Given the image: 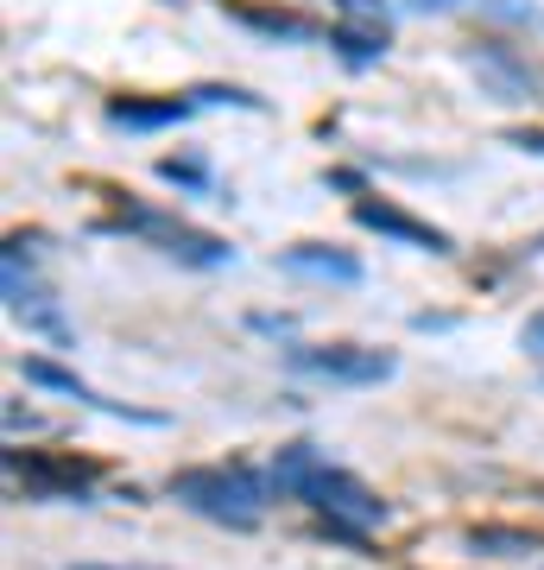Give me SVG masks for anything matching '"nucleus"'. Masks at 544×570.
<instances>
[{
    "instance_id": "9",
    "label": "nucleus",
    "mask_w": 544,
    "mask_h": 570,
    "mask_svg": "<svg viewBox=\"0 0 544 570\" xmlns=\"http://www.w3.org/2000/svg\"><path fill=\"white\" fill-rule=\"evenodd\" d=\"M190 108H197V96H159V102L152 96H115L108 121L115 127H178Z\"/></svg>"
},
{
    "instance_id": "14",
    "label": "nucleus",
    "mask_w": 544,
    "mask_h": 570,
    "mask_svg": "<svg viewBox=\"0 0 544 570\" xmlns=\"http://www.w3.org/2000/svg\"><path fill=\"white\" fill-rule=\"evenodd\" d=\"M159 178L184 184V190H202V184H209V165L202 159H159Z\"/></svg>"
},
{
    "instance_id": "2",
    "label": "nucleus",
    "mask_w": 544,
    "mask_h": 570,
    "mask_svg": "<svg viewBox=\"0 0 544 570\" xmlns=\"http://www.w3.org/2000/svg\"><path fill=\"white\" fill-rule=\"evenodd\" d=\"M171 501H184L202 520H222V527L247 532L260 527L266 513V482L247 463H209V469H178L171 475Z\"/></svg>"
},
{
    "instance_id": "15",
    "label": "nucleus",
    "mask_w": 544,
    "mask_h": 570,
    "mask_svg": "<svg viewBox=\"0 0 544 570\" xmlns=\"http://www.w3.org/2000/svg\"><path fill=\"white\" fill-rule=\"evenodd\" d=\"M197 102H235V108H260V96H247V89H197Z\"/></svg>"
},
{
    "instance_id": "12",
    "label": "nucleus",
    "mask_w": 544,
    "mask_h": 570,
    "mask_svg": "<svg viewBox=\"0 0 544 570\" xmlns=\"http://www.w3.org/2000/svg\"><path fill=\"white\" fill-rule=\"evenodd\" d=\"M468 546L494 551V558H532V551H544V539L538 532H520V527H475L468 532Z\"/></svg>"
},
{
    "instance_id": "20",
    "label": "nucleus",
    "mask_w": 544,
    "mask_h": 570,
    "mask_svg": "<svg viewBox=\"0 0 544 570\" xmlns=\"http://www.w3.org/2000/svg\"><path fill=\"white\" fill-rule=\"evenodd\" d=\"M70 570H115V564H70Z\"/></svg>"
},
{
    "instance_id": "19",
    "label": "nucleus",
    "mask_w": 544,
    "mask_h": 570,
    "mask_svg": "<svg viewBox=\"0 0 544 570\" xmlns=\"http://www.w3.org/2000/svg\"><path fill=\"white\" fill-rule=\"evenodd\" d=\"M412 13H444V7H456V0H405Z\"/></svg>"
},
{
    "instance_id": "3",
    "label": "nucleus",
    "mask_w": 544,
    "mask_h": 570,
    "mask_svg": "<svg viewBox=\"0 0 544 570\" xmlns=\"http://www.w3.org/2000/svg\"><path fill=\"white\" fill-rule=\"evenodd\" d=\"M108 235H146V242H159V254H171V261H184V266H228L235 261V247L228 242H216V235H202V228H190V223H171V216H159V209H140V204H127L115 223H101Z\"/></svg>"
},
{
    "instance_id": "7",
    "label": "nucleus",
    "mask_w": 544,
    "mask_h": 570,
    "mask_svg": "<svg viewBox=\"0 0 544 570\" xmlns=\"http://www.w3.org/2000/svg\"><path fill=\"white\" fill-rule=\"evenodd\" d=\"M468 63H475V77L494 89V102H538V77L525 70L506 45H468Z\"/></svg>"
},
{
    "instance_id": "1",
    "label": "nucleus",
    "mask_w": 544,
    "mask_h": 570,
    "mask_svg": "<svg viewBox=\"0 0 544 570\" xmlns=\"http://www.w3.org/2000/svg\"><path fill=\"white\" fill-rule=\"evenodd\" d=\"M273 489L310 501V508H317L329 527H343L348 539L367 532V527H386V501L380 494L367 489L362 475L336 469L317 444H285L279 456H273Z\"/></svg>"
},
{
    "instance_id": "17",
    "label": "nucleus",
    "mask_w": 544,
    "mask_h": 570,
    "mask_svg": "<svg viewBox=\"0 0 544 570\" xmlns=\"http://www.w3.org/2000/svg\"><path fill=\"white\" fill-rule=\"evenodd\" d=\"M501 20H538V7H520V0H487Z\"/></svg>"
},
{
    "instance_id": "16",
    "label": "nucleus",
    "mask_w": 544,
    "mask_h": 570,
    "mask_svg": "<svg viewBox=\"0 0 544 570\" xmlns=\"http://www.w3.org/2000/svg\"><path fill=\"white\" fill-rule=\"evenodd\" d=\"M506 146H520V153H538V159H544V127H513Z\"/></svg>"
},
{
    "instance_id": "13",
    "label": "nucleus",
    "mask_w": 544,
    "mask_h": 570,
    "mask_svg": "<svg viewBox=\"0 0 544 570\" xmlns=\"http://www.w3.org/2000/svg\"><path fill=\"white\" fill-rule=\"evenodd\" d=\"M329 45H336V51H343L355 70L386 58V32H355V26H336V32H329Z\"/></svg>"
},
{
    "instance_id": "6",
    "label": "nucleus",
    "mask_w": 544,
    "mask_h": 570,
    "mask_svg": "<svg viewBox=\"0 0 544 570\" xmlns=\"http://www.w3.org/2000/svg\"><path fill=\"white\" fill-rule=\"evenodd\" d=\"M355 223H362V228H374V235H386V242H405V247H418V254H456V242H449L444 228L418 223L412 209L386 204V197H362V204H355Z\"/></svg>"
},
{
    "instance_id": "8",
    "label": "nucleus",
    "mask_w": 544,
    "mask_h": 570,
    "mask_svg": "<svg viewBox=\"0 0 544 570\" xmlns=\"http://www.w3.org/2000/svg\"><path fill=\"white\" fill-rule=\"evenodd\" d=\"M20 374L32 381V387H51V393H63V400H77V406L127 412V406H115V400H96V393L82 387L77 374H63V367H58V362H44V355H26V362H20ZM127 419H140V425H159V412H127Z\"/></svg>"
},
{
    "instance_id": "5",
    "label": "nucleus",
    "mask_w": 544,
    "mask_h": 570,
    "mask_svg": "<svg viewBox=\"0 0 544 570\" xmlns=\"http://www.w3.org/2000/svg\"><path fill=\"white\" fill-rule=\"evenodd\" d=\"M285 367L291 374H317V381H348V387H374V381H386L393 374V355L386 348H355V343H329V348H291L285 355Z\"/></svg>"
},
{
    "instance_id": "11",
    "label": "nucleus",
    "mask_w": 544,
    "mask_h": 570,
    "mask_svg": "<svg viewBox=\"0 0 544 570\" xmlns=\"http://www.w3.org/2000/svg\"><path fill=\"white\" fill-rule=\"evenodd\" d=\"M228 20H241V26H254V32H266V39H291V45H317L323 32L310 20H298V13H279V7H228Z\"/></svg>"
},
{
    "instance_id": "4",
    "label": "nucleus",
    "mask_w": 544,
    "mask_h": 570,
    "mask_svg": "<svg viewBox=\"0 0 544 570\" xmlns=\"http://www.w3.org/2000/svg\"><path fill=\"white\" fill-rule=\"evenodd\" d=\"M7 482H26L32 501H89L96 463H77V456H39V450H7Z\"/></svg>"
},
{
    "instance_id": "18",
    "label": "nucleus",
    "mask_w": 544,
    "mask_h": 570,
    "mask_svg": "<svg viewBox=\"0 0 544 570\" xmlns=\"http://www.w3.org/2000/svg\"><path fill=\"white\" fill-rule=\"evenodd\" d=\"M532 355H544V311H532V324H525V336H520Z\"/></svg>"
},
{
    "instance_id": "10",
    "label": "nucleus",
    "mask_w": 544,
    "mask_h": 570,
    "mask_svg": "<svg viewBox=\"0 0 544 570\" xmlns=\"http://www.w3.org/2000/svg\"><path fill=\"white\" fill-rule=\"evenodd\" d=\"M279 266H285V273H310V279L362 285V261H355V254H343V247H285Z\"/></svg>"
}]
</instances>
